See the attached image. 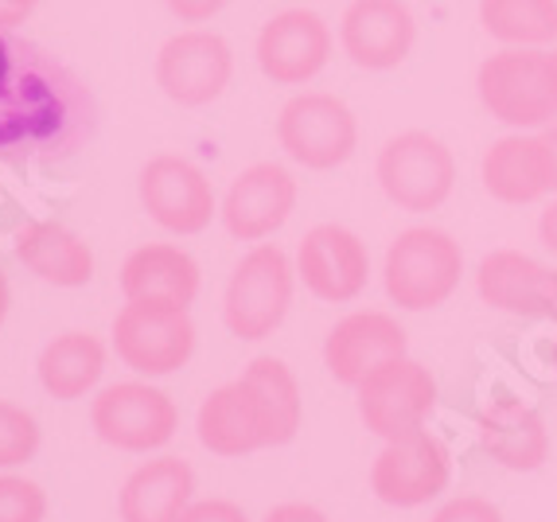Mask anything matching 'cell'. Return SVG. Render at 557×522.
<instances>
[{"label":"cell","instance_id":"32","mask_svg":"<svg viewBox=\"0 0 557 522\" xmlns=\"http://www.w3.org/2000/svg\"><path fill=\"white\" fill-rule=\"evenodd\" d=\"M226 4H231V0H164V9L172 12L180 24H191V28H199V24H211V20L219 16Z\"/></svg>","mask_w":557,"mask_h":522},{"label":"cell","instance_id":"36","mask_svg":"<svg viewBox=\"0 0 557 522\" xmlns=\"http://www.w3.org/2000/svg\"><path fill=\"white\" fill-rule=\"evenodd\" d=\"M542 137H546L549 160H554V187H557V122H549L546 129H542Z\"/></svg>","mask_w":557,"mask_h":522},{"label":"cell","instance_id":"28","mask_svg":"<svg viewBox=\"0 0 557 522\" xmlns=\"http://www.w3.org/2000/svg\"><path fill=\"white\" fill-rule=\"evenodd\" d=\"M39 440H44V433H39L36 413L0 398V472L28 464L39 452Z\"/></svg>","mask_w":557,"mask_h":522},{"label":"cell","instance_id":"19","mask_svg":"<svg viewBox=\"0 0 557 522\" xmlns=\"http://www.w3.org/2000/svg\"><path fill=\"white\" fill-rule=\"evenodd\" d=\"M480 448L507 472H539L549 460V430L542 413L515 394H499L475 418Z\"/></svg>","mask_w":557,"mask_h":522},{"label":"cell","instance_id":"18","mask_svg":"<svg viewBox=\"0 0 557 522\" xmlns=\"http://www.w3.org/2000/svg\"><path fill=\"white\" fill-rule=\"evenodd\" d=\"M483 191L495 203L527 207L546 199L554 187V160H549L546 137L542 133H507L483 152L480 160Z\"/></svg>","mask_w":557,"mask_h":522},{"label":"cell","instance_id":"5","mask_svg":"<svg viewBox=\"0 0 557 522\" xmlns=\"http://www.w3.org/2000/svg\"><path fill=\"white\" fill-rule=\"evenodd\" d=\"M277 145L308 172L344 169L359 149V117L335 94L300 90L277 113Z\"/></svg>","mask_w":557,"mask_h":522},{"label":"cell","instance_id":"37","mask_svg":"<svg viewBox=\"0 0 557 522\" xmlns=\"http://www.w3.org/2000/svg\"><path fill=\"white\" fill-rule=\"evenodd\" d=\"M9 308H12V289H9V277L0 270V324L9 320Z\"/></svg>","mask_w":557,"mask_h":522},{"label":"cell","instance_id":"17","mask_svg":"<svg viewBox=\"0 0 557 522\" xmlns=\"http://www.w3.org/2000/svg\"><path fill=\"white\" fill-rule=\"evenodd\" d=\"M406 355V327L379 308H359L335 320L324 339V366L339 386H359L379 366Z\"/></svg>","mask_w":557,"mask_h":522},{"label":"cell","instance_id":"16","mask_svg":"<svg viewBox=\"0 0 557 522\" xmlns=\"http://www.w3.org/2000/svg\"><path fill=\"white\" fill-rule=\"evenodd\" d=\"M418 44L406 0H351L339 20V47L359 71H394Z\"/></svg>","mask_w":557,"mask_h":522},{"label":"cell","instance_id":"27","mask_svg":"<svg viewBox=\"0 0 557 522\" xmlns=\"http://www.w3.org/2000/svg\"><path fill=\"white\" fill-rule=\"evenodd\" d=\"M480 24L503 47H549L557 39V0H480Z\"/></svg>","mask_w":557,"mask_h":522},{"label":"cell","instance_id":"1","mask_svg":"<svg viewBox=\"0 0 557 522\" xmlns=\"http://www.w3.org/2000/svg\"><path fill=\"white\" fill-rule=\"evenodd\" d=\"M98 133V102L78 71L16 28H0V164H59Z\"/></svg>","mask_w":557,"mask_h":522},{"label":"cell","instance_id":"13","mask_svg":"<svg viewBox=\"0 0 557 522\" xmlns=\"http://www.w3.org/2000/svg\"><path fill=\"white\" fill-rule=\"evenodd\" d=\"M335 36L327 20L312 9H285L261 24L253 39L258 71L273 86H308L332 63Z\"/></svg>","mask_w":557,"mask_h":522},{"label":"cell","instance_id":"20","mask_svg":"<svg viewBox=\"0 0 557 522\" xmlns=\"http://www.w3.org/2000/svg\"><path fill=\"white\" fill-rule=\"evenodd\" d=\"M203 285L199 261L176 243H145L121 265V293L140 304L191 308Z\"/></svg>","mask_w":557,"mask_h":522},{"label":"cell","instance_id":"22","mask_svg":"<svg viewBox=\"0 0 557 522\" xmlns=\"http://www.w3.org/2000/svg\"><path fill=\"white\" fill-rule=\"evenodd\" d=\"M196 499V472L180 457H157L133 468L121 484V522H180L187 504Z\"/></svg>","mask_w":557,"mask_h":522},{"label":"cell","instance_id":"7","mask_svg":"<svg viewBox=\"0 0 557 522\" xmlns=\"http://www.w3.org/2000/svg\"><path fill=\"white\" fill-rule=\"evenodd\" d=\"M90 425L98 433V440H106L117 452L149 457V452H160L168 440L176 437L180 406L160 386L129 378V383H113L94 394Z\"/></svg>","mask_w":557,"mask_h":522},{"label":"cell","instance_id":"21","mask_svg":"<svg viewBox=\"0 0 557 522\" xmlns=\"http://www.w3.org/2000/svg\"><path fill=\"white\" fill-rule=\"evenodd\" d=\"M557 270L542 265L522 250H492L480 258L475 293L487 308L511 312V316H549Z\"/></svg>","mask_w":557,"mask_h":522},{"label":"cell","instance_id":"29","mask_svg":"<svg viewBox=\"0 0 557 522\" xmlns=\"http://www.w3.org/2000/svg\"><path fill=\"white\" fill-rule=\"evenodd\" d=\"M47 492L28 476L0 472V522H44Z\"/></svg>","mask_w":557,"mask_h":522},{"label":"cell","instance_id":"41","mask_svg":"<svg viewBox=\"0 0 557 522\" xmlns=\"http://www.w3.org/2000/svg\"><path fill=\"white\" fill-rule=\"evenodd\" d=\"M554 366H557V344H554Z\"/></svg>","mask_w":557,"mask_h":522},{"label":"cell","instance_id":"26","mask_svg":"<svg viewBox=\"0 0 557 522\" xmlns=\"http://www.w3.org/2000/svg\"><path fill=\"white\" fill-rule=\"evenodd\" d=\"M39 386L55 401H78L98 390L106 374V344L94 332H63L39 351Z\"/></svg>","mask_w":557,"mask_h":522},{"label":"cell","instance_id":"30","mask_svg":"<svg viewBox=\"0 0 557 522\" xmlns=\"http://www.w3.org/2000/svg\"><path fill=\"white\" fill-rule=\"evenodd\" d=\"M429 522H503V511L483 495H460V499H448Z\"/></svg>","mask_w":557,"mask_h":522},{"label":"cell","instance_id":"2","mask_svg":"<svg viewBox=\"0 0 557 522\" xmlns=\"http://www.w3.org/2000/svg\"><path fill=\"white\" fill-rule=\"evenodd\" d=\"M465 277V250L441 226H409L386 250L382 285L391 304L401 312H433L441 308Z\"/></svg>","mask_w":557,"mask_h":522},{"label":"cell","instance_id":"10","mask_svg":"<svg viewBox=\"0 0 557 522\" xmlns=\"http://www.w3.org/2000/svg\"><path fill=\"white\" fill-rule=\"evenodd\" d=\"M152 75L168 102L184 105V110H203V105L219 102L231 86L234 51L219 32L184 28L160 44Z\"/></svg>","mask_w":557,"mask_h":522},{"label":"cell","instance_id":"12","mask_svg":"<svg viewBox=\"0 0 557 522\" xmlns=\"http://www.w3.org/2000/svg\"><path fill=\"white\" fill-rule=\"evenodd\" d=\"M453 480V452L433 433H409V437L386 440L371 464V492L379 504L413 511L437 499Z\"/></svg>","mask_w":557,"mask_h":522},{"label":"cell","instance_id":"15","mask_svg":"<svg viewBox=\"0 0 557 522\" xmlns=\"http://www.w3.org/2000/svg\"><path fill=\"white\" fill-rule=\"evenodd\" d=\"M297 281L324 304H351L367 293L371 253L351 226L320 223L297 246Z\"/></svg>","mask_w":557,"mask_h":522},{"label":"cell","instance_id":"11","mask_svg":"<svg viewBox=\"0 0 557 522\" xmlns=\"http://www.w3.org/2000/svg\"><path fill=\"white\" fill-rule=\"evenodd\" d=\"M359 394V418L367 433L382 440H398L421 433L437 410V378L418 359H391L386 366L355 386Z\"/></svg>","mask_w":557,"mask_h":522},{"label":"cell","instance_id":"33","mask_svg":"<svg viewBox=\"0 0 557 522\" xmlns=\"http://www.w3.org/2000/svg\"><path fill=\"white\" fill-rule=\"evenodd\" d=\"M261 522H327V514L312 504H281V507H273Z\"/></svg>","mask_w":557,"mask_h":522},{"label":"cell","instance_id":"14","mask_svg":"<svg viewBox=\"0 0 557 522\" xmlns=\"http://www.w3.org/2000/svg\"><path fill=\"white\" fill-rule=\"evenodd\" d=\"M300 187L285 164L258 160L231 179L226 196L219 199V219L234 243H265L293 219Z\"/></svg>","mask_w":557,"mask_h":522},{"label":"cell","instance_id":"4","mask_svg":"<svg viewBox=\"0 0 557 522\" xmlns=\"http://www.w3.org/2000/svg\"><path fill=\"white\" fill-rule=\"evenodd\" d=\"M475 94L495 122L519 133L557 122V94L546 47H503L475 71Z\"/></svg>","mask_w":557,"mask_h":522},{"label":"cell","instance_id":"34","mask_svg":"<svg viewBox=\"0 0 557 522\" xmlns=\"http://www.w3.org/2000/svg\"><path fill=\"white\" fill-rule=\"evenodd\" d=\"M539 238H542V246H546L549 253H557V199H554V203L542 207V215H539Z\"/></svg>","mask_w":557,"mask_h":522},{"label":"cell","instance_id":"9","mask_svg":"<svg viewBox=\"0 0 557 522\" xmlns=\"http://www.w3.org/2000/svg\"><path fill=\"white\" fill-rule=\"evenodd\" d=\"M137 196L145 215L176 238H196L219 219V196L207 172L176 152H160L140 169Z\"/></svg>","mask_w":557,"mask_h":522},{"label":"cell","instance_id":"8","mask_svg":"<svg viewBox=\"0 0 557 522\" xmlns=\"http://www.w3.org/2000/svg\"><path fill=\"white\" fill-rule=\"evenodd\" d=\"M113 351L129 371L145 378H164L191 363L196 355V320L191 308H168V304H140L125 300L113 316Z\"/></svg>","mask_w":557,"mask_h":522},{"label":"cell","instance_id":"35","mask_svg":"<svg viewBox=\"0 0 557 522\" xmlns=\"http://www.w3.org/2000/svg\"><path fill=\"white\" fill-rule=\"evenodd\" d=\"M28 20V12L16 9L12 0H0V28H16V24H24Z\"/></svg>","mask_w":557,"mask_h":522},{"label":"cell","instance_id":"38","mask_svg":"<svg viewBox=\"0 0 557 522\" xmlns=\"http://www.w3.org/2000/svg\"><path fill=\"white\" fill-rule=\"evenodd\" d=\"M546 55H549V75H554V94H557V47L554 51H546Z\"/></svg>","mask_w":557,"mask_h":522},{"label":"cell","instance_id":"6","mask_svg":"<svg viewBox=\"0 0 557 522\" xmlns=\"http://www.w3.org/2000/svg\"><path fill=\"white\" fill-rule=\"evenodd\" d=\"M374 179L382 196L398 211L425 215L448 203L456 187V157L445 140L425 129H406L391 137L374 160Z\"/></svg>","mask_w":557,"mask_h":522},{"label":"cell","instance_id":"39","mask_svg":"<svg viewBox=\"0 0 557 522\" xmlns=\"http://www.w3.org/2000/svg\"><path fill=\"white\" fill-rule=\"evenodd\" d=\"M12 4H16V9H24V12H32L39 4V0H12Z\"/></svg>","mask_w":557,"mask_h":522},{"label":"cell","instance_id":"24","mask_svg":"<svg viewBox=\"0 0 557 522\" xmlns=\"http://www.w3.org/2000/svg\"><path fill=\"white\" fill-rule=\"evenodd\" d=\"M238 383L253 401L265 448H281L297 437L300 421H305V398H300V383L297 374H293V366L273 359V355H258L238 374Z\"/></svg>","mask_w":557,"mask_h":522},{"label":"cell","instance_id":"25","mask_svg":"<svg viewBox=\"0 0 557 522\" xmlns=\"http://www.w3.org/2000/svg\"><path fill=\"white\" fill-rule=\"evenodd\" d=\"M196 437L211 457H223V460L253 457V452L265 448L253 401L250 394L242 390L238 378L203 398V406L196 413Z\"/></svg>","mask_w":557,"mask_h":522},{"label":"cell","instance_id":"23","mask_svg":"<svg viewBox=\"0 0 557 522\" xmlns=\"http://www.w3.org/2000/svg\"><path fill=\"white\" fill-rule=\"evenodd\" d=\"M12 250L24 270L55 289H83L94 281V265H98L90 243L63 223H24Z\"/></svg>","mask_w":557,"mask_h":522},{"label":"cell","instance_id":"40","mask_svg":"<svg viewBox=\"0 0 557 522\" xmlns=\"http://www.w3.org/2000/svg\"><path fill=\"white\" fill-rule=\"evenodd\" d=\"M549 316L557 320V277H554V300H549Z\"/></svg>","mask_w":557,"mask_h":522},{"label":"cell","instance_id":"3","mask_svg":"<svg viewBox=\"0 0 557 522\" xmlns=\"http://www.w3.org/2000/svg\"><path fill=\"white\" fill-rule=\"evenodd\" d=\"M297 293V265L273 243H258L234 265L223 293V324L242 344H261L285 324Z\"/></svg>","mask_w":557,"mask_h":522},{"label":"cell","instance_id":"31","mask_svg":"<svg viewBox=\"0 0 557 522\" xmlns=\"http://www.w3.org/2000/svg\"><path fill=\"white\" fill-rule=\"evenodd\" d=\"M180 522H250V514L231 499H191Z\"/></svg>","mask_w":557,"mask_h":522}]
</instances>
